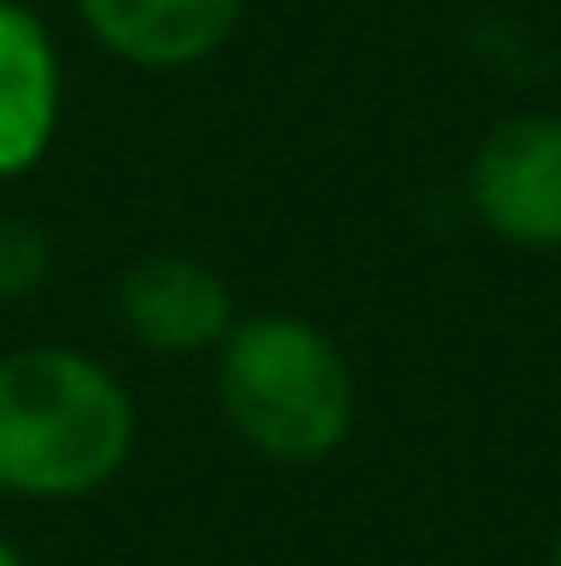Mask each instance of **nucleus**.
<instances>
[{
	"label": "nucleus",
	"mask_w": 561,
	"mask_h": 566,
	"mask_svg": "<svg viewBox=\"0 0 561 566\" xmlns=\"http://www.w3.org/2000/svg\"><path fill=\"white\" fill-rule=\"evenodd\" d=\"M0 566H24V555H19V548H12V543H7V536H0Z\"/></svg>",
	"instance_id": "6e6552de"
},
{
	"label": "nucleus",
	"mask_w": 561,
	"mask_h": 566,
	"mask_svg": "<svg viewBox=\"0 0 561 566\" xmlns=\"http://www.w3.org/2000/svg\"><path fill=\"white\" fill-rule=\"evenodd\" d=\"M543 566H561V531H555V543H550V560H543Z\"/></svg>",
	"instance_id": "1a4fd4ad"
},
{
	"label": "nucleus",
	"mask_w": 561,
	"mask_h": 566,
	"mask_svg": "<svg viewBox=\"0 0 561 566\" xmlns=\"http://www.w3.org/2000/svg\"><path fill=\"white\" fill-rule=\"evenodd\" d=\"M139 410L85 349L31 344L0 356V494L85 501L127 470Z\"/></svg>",
	"instance_id": "f257e3e1"
},
{
	"label": "nucleus",
	"mask_w": 561,
	"mask_h": 566,
	"mask_svg": "<svg viewBox=\"0 0 561 566\" xmlns=\"http://www.w3.org/2000/svg\"><path fill=\"white\" fill-rule=\"evenodd\" d=\"M61 127V55L31 7L0 0V181L37 169Z\"/></svg>",
	"instance_id": "423d86ee"
},
{
	"label": "nucleus",
	"mask_w": 561,
	"mask_h": 566,
	"mask_svg": "<svg viewBox=\"0 0 561 566\" xmlns=\"http://www.w3.org/2000/svg\"><path fill=\"white\" fill-rule=\"evenodd\" d=\"M465 206L519 253H561V115H507L465 164Z\"/></svg>",
	"instance_id": "7ed1b4c3"
},
{
	"label": "nucleus",
	"mask_w": 561,
	"mask_h": 566,
	"mask_svg": "<svg viewBox=\"0 0 561 566\" xmlns=\"http://www.w3.org/2000/svg\"><path fill=\"white\" fill-rule=\"evenodd\" d=\"M12 7H31V0H12Z\"/></svg>",
	"instance_id": "9d476101"
},
{
	"label": "nucleus",
	"mask_w": 561,
	"mask_h": 566,
	"mask_svg": "<svg viewBox=\"0 0 561 566\" xmlns=\"http://www.w3.org/2000/svg\"><path fill=\"white\" fill-rule=\"evenodd\" d=\"M73 7L103 55L145 73H181L230 43L248 0H73Z\"/></svg>",
	"instance_id": "39448f33"
},
{
	"label": "nucleus",
	"mask_w": 561,
	"mask_h": 566,
	"mask_svg": "<svg viewBox=\"0 0 561 566\" xmlns=\"http://www.w3.org/2000/svg\"><path fill=\"white\" fill-rule=\"evenodd\" d=\"M55 272V241L43 235V223L0 211V307L7 302H31Z\"/></svg>",
	"instance_id": "0eeeda50"
},
{
	"label": "nucleus",
	"mask_w": 561,
	"mask_h": 566,
	"mask_svg": "<svg viewBox=\"0 0 561 566\" xmlns=\"http://www.w3.org/2000/svg\"><path fill=\"white\" fill-rule=\"evenodd\" d=\"M218 410L272 464H320L356 428V374L332 332L302 314H248L218 344Z\"/></svg>",
	"instance_id": "f03ea898"
},
{
	"label": "nucleus",
	"mask_w": 561,
	"mask_h": 566,
	"mask_svg": "<svg viewBox=\"0 0 561 566\" xmlns=\"http://www.w3.org/2000/svg\"><path fill=\"white\" fill-rule=\"evenodd\" d=\"M115 314L133 332V344L157 349V356H199L230 338L236 295L224 272L187 253H145L133 260L115 283Z\"/></svg>",
	"instance_id": "20e7f679"
}]
</instances>
